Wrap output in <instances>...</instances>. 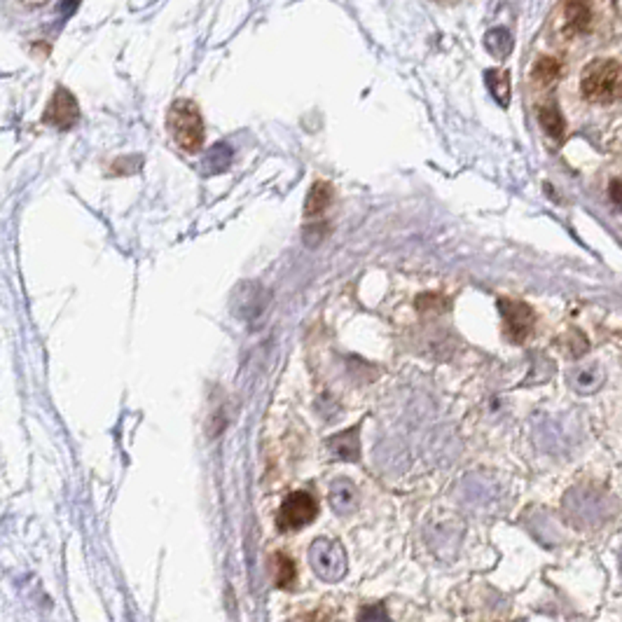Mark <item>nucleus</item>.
I'll return each instance as SVG.
<instances>
[{"label":"nucleus","mask_w":622,"mask_h":622,"mask_svg":"<svg viewBox=\"0 0 622 622\" xmlns=\"http://www.w3.org/2000/svg\"><path fill=\"white\" fill-rule=\"evenodd\" d=\"M487 85L494 94V99L500 105H508V101H510V77H508L506 70H487Z\"/></svg>","instance_id":"nucleus-12"},{"label":"nucleus","mask_w":622,"mask_h":622,"mask_svg":"<svg viewBox=\"0 0 622 622\" xmlns=\"http://www.w3.org/2000/svg\"><path fill=\"white\" fill-rule=\"evenodd\" d=\"M499 309L500 314H503V326H506V335L510 342L519 344L529 338L536 323L534 309L529 304L519 302V300H510V297H500Z\"/></svg>","instance_id":"nucleus-5"},{"label":"nucleus","mask_w":622,"mask_h":622,"mask_svg":"<svg viewBox=\"0 0 622 622\" xmlns=\"http://www.w3.org/2000/svg\"><path fill=\"white\" fill-rule=\"evenodd\" d=\"M566 515H569L571 524H576L578 529H594L604 524L611 518L613 506L606 503L604 494L590 491V489H576L571 491L564 500Z\"/></svg>","instance_id":"nucleus-3"},{"label":"nucleus","mask_w":622,"mask_h":622,"mask_svg":"<svg viewBox=\"0 0 622 622\" xmlns=\"http://www.w3.org/2000/svg\"><path fill=\"white\" fill-rule=\"evenodd\" d=\"M538 120H541L543 129H545L547 134L553 136V139L564 136L566 122H564V117H562V113L557 111V105H543L541 113H538Z\"/></svg>","instance_id":"nucleus-13"},{"label":"nucleus","mask_w":622,"mask_h":622,"mask_svg":"<svg viewBox=\"0 0 622 622\" xmlns=\"http://www.w3.org/2000/svg\"><path fill=\"white\" fill-rule=\"evenodd\" d=\"M620 573H622V553H620Z\"/></svg>","instance_id":"nucleus-20"},{"label":"nucleus","mask_w":622,"mask_h":622,"mask_svg":"<svg viewBox=\"0 0 622 622\" xmlns=\"http://www.w3.org/2000/svg\"><path fill=\"white\" fill-rule=\"evenodd\" d=\"M559 70H562V66H559L557 59L543 57L538 59L534 66V80L538 82V85H550L553 80H557Z\"/></svg>","instance_id":"nucleus-17"},{"label":"nucleus","mask_w":622,"mask_h":622,"mask_svg":"<svg viewBox=\"0 0 622 622\" xmlns=\"http://www.w3.org/2000/svg\"><path fill=\"white\" fill-rule=\"evenodd\" d=\"M356 503H358V494H356V487L349 482V480H338V482H332V487H330L332 510L339 512V515H349V512H354Z\"/></svg>","instance_id":"nucleus-9"},{"label":"nucleus","mask_w":622,"mask_h":622,"mask_svg":"<svg viewBox=\"0 0 622 622\" xmlns=\"http://www.w3.org/2000/svg\"><path fill=\"white\" fill-rule=\"evenodd\" d=\"M358 622H391L384 604H370L358 613Z\"/></svg>","instance_id":"nucleus-18"},{"label":"nucleus","mask_w":622,"mask_h":622,"mask_svg":"<svg viewBox=\"0 0 622 622\" xmlns=\"http://www.w3.org/2000/svg\"><path fill=\"white\" fill-rule=\"evenodd\" d=\"M608 194H611L613 204H616L617 209L622 211V181H613L611 183V190H608Z\"/></svg>","instance_id":"nucleus-19"},{"label":"nucleus","mask_w":622,"mask_h":622,"mask_svg":"<svg viewBox=\"0 0 622 622\" xmlns=\"http://www.w3.org/2000/svg\"><path fill=\"white\" fill-rule=\"evenodd\" d=\"M330 199H332L330 185L323 181L314 183L307 194V202H304V215H307V218H316V215H320L328 209Z\"/></svg>","instance_id":"nucleus-11"},{"label":"nucleus","mask_w":622,"mask_h":622,"mask_svg":"<svg viewBox=\"0 0 622 622\" xmlns=\"http://www.w3.org/2000/svg\"><path fill=\"white\" fill-rule=\"evenodd\" d=\"M582 96L592 104H616L622 99V64L601 59L585 68L581 82Z\"/></svg>","instance_id":"nucleus-1"},{"label":"nucleus","mask_w":622,"mask_h":622,"mask_svg":"<svg viewBox=\"0 0 622 622\" xmlns=\"http://www.w3.org/2000/svg\"><path fill=\"white\" fill-rule=\"evenodd\" d=\"M77 120H80L77 99L66 87H59L52 99H50V104H47L42 122L52 124L57 129H70L73 124H77Z\"/></svg>","instance_id":"nucleus-7"},{"label":"nucleus","mask_w":622,"mask_h":622,"mask_svg":"<svg viewBox=\"0 0 622 622\" xmlns=\"http://www.w3.org/2000/svg\"><path fill=\"white\" fill-rule=\"evenodd\" d=\"M484 45H487V50L494 54V57L503 59V57H508V52L512 50V38L506 29H494L487 33Z\"/></svg>","instance_id":"nucleus-15"},{"label":"nucleus","mask_w":622,"mask_h":622,"mask_svg":"<svg viewBox=\"0 0 622 622\" xmlns=\"http://www.w3.org/2000/svg\"><path fill=\"white\" fill-rule=\"evenodd\" d=\"M309 562H311L316 576L326 582L342 581L344 573H347V553L338 541L319 538V541L311 543Z\"/></svg>","instance_id":"nucleus-4"},{"label":"nucleus","mask_w":622,"mask_h":622,"mask_svg":"<svg viewBox=\"0 0 622 622\" xmlns=\"http://www.w3.org/2000/svg\"><path fill=\"white\" fill-rule=\"evenodd\" d=\"M590 22H592V12L588 5L582 3H569L566 5V23H569V31H588Z\"/></svg>","instance_id":"nucleus-14"},{"label":"nucleus","mask_w":622,"mask_h":622,"mask_svg":"<svg viewBox=\"0 0 622 622\" xmlns=\"http://www.w3.org/2000/svg\"><path fill=\"white\" fill-rule=\"evenodd\" d=\"M274 581L276 588H288L295 581V564L285 554H274Z\"/></svg>","instance_id":"nucleus-16"},{"label":"nucleus","mask_w":622,"mask_h":622,"mask_svg":"<svg viewBox=\"0 0 622 622\" xmlns=\"http://www.w3.org/2000/svg\"><path fill=\"white\" fill-rule=\"evenodd\" d=\"M316 512H319V503H316L314 496L307 494V491H295L284 500L276 522L284 531L302 529V527L314 522Z\"/></svg>","instance_id":"nucleus-6"},{"label":"nucleus","mask_w":622,"mask_h":622,"mask_svg":"<svg viewBox=\"0 0 622 622\" xmlns=\"http://www.w3.org/2000/svg\"><path fill=\"white\" fill-rule=\"evenodd\" d=\"M232 158H234L232 148L227 146V143H215L213 148H209V150H206L204 162H202V171H204L206 176L222 174V171L230 169Z\"/></svg>","instance_id":"nucleus-10"},{"label":"nucleus","mask_w":622,"mask_h":622,"mask_svg":"<svg viewBox=\"0 0 622 622\" xmlns=\"http://www.w3.org/2000/svg\"><path fill=\"white\" fill-rule=\"evenodd\" d=\"M167 127L178 146L185 152H197L204 146V120L199 115V108L187 99H178L171 105Z\"/></svg>","instance_id":"nucleus-2"},{"label":"nucleus","mask_w":622,"mask_h":622,"mask_svg":"<svg viewBox=\"0 0 622 622\" xmlns=\"http://www.w3.org/2000/svg\"><path fill=\"white\" fill-rule=\"evenodd\" d=\"M330 452L342 461H358L361 459V442H358V428H347L330 437Z\"/></svg>","instance_id":"nucleus-8"}]
</instances>
